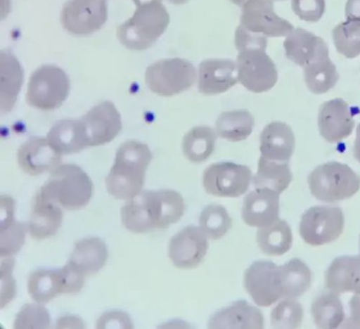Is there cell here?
I'll list each match as a JSON object with an SVG mask.
<instances>
[{"label": "cell", "instance_id": "obj_4", "mask_svg": "<svg viewBox=\"0 0 360 329\" xmlns=\"http://www.w3.org/2000/svg\"><path fill=\"white\" fill-rule=\"evenodd\" d=\"M70 211L85 207L94 195V184L84 170L74 164L59 165L39 191Z\"/></svg>", "mask_w": 360, "mask_h": 329}, {"label": "cell", "instance_id": "obj_7", "mask_svg": "<svg viewBox=\"0 0 360 329\" xmlns=\"http://www.w3.org/2000/svg\"><path fill=\"white\" fill-rule=\"evenodd\" d=\"M70 91V81L67 74L58 67L44 65L30 78L26 101L37 109L53 110L63 104Z\"/></svg>", "mask_w": 360, "mask_h": 329}, {"label": "cell", "instance_id": "obj_17", "mask_svg": "<svg viewBox=\"0 0 360 329\" xmlns=\"http://www.w3.org/2000/svg\"><path fill=\"white\" fill-rule=\"evenodd\" d=\"M236 63L226 58L204 60L198 70V89L202 94H222L238 82Z\"/></svg>", "mask_w": 360, "mask_h": 329}, {"label": "cell", "instance_id": "obj_39", "mask_svg": "<svg viewBox=\"0 0 360 329\" xmlns=\"http://www.w3.org/2000/svg\"><path fill=\"white\" fill-rule=\"evenodd\" d=\"M48 311L40 305H25L16 316L15 328H47L50 325Z\"/></svg>", "mask_w": 360, "mask_h": 329}, {"label": "cell", "instance_id": "obj_2", "mask_svg": "<svg viewBox=\"0 0 360 329\" xmlns=\"http://www.w3.org/2000/svg\"><path fill=\"white\" fill-rule=\"evenodd\" d=\"M152 160V153L146 144L137 141L123 143L106 178L108 193L119 200H131L138 195Z\"/></svg>", "mask_w": 360, "mask_h": 329}, {"label": "cell", "instance_id": "obj_16", "mask_svg": "<svg viewBox=\"0 0 360 329\" xmlns=\"http://www.w3.org/2000/svg\"><path fill=\"white\" fill-rule=\"evenodd\" d=\"M354 113L344 100L336 98L323 103L319 112V128L322 137L335 143L349 136L354 128Z\"/></svg>", "mask_w": 360, "mask_h": 329}, {"label": "cell", "instance_id": "obj_3", "mask_svg": "<svg viewBox=\"0 0 360 329\" xmlns=\"http://www.w3.org/2000/svg\"><path fill=\"white\" fill-rule=\"evenodd\" d=\"M136 6L133 16L117 27V37L126 48L144 51L152 47L164 34L170 15L162 0H133Z\"/></svg>", "mask_w": 360, "mask_h": 329}, {"label": "cell", "instance_id": "obj_6", "mask_svg": "<svg viewBox=\"0 0 360 329\" xmlns=\"http://www.w3.org/2000/svg\"><path fill=\"white\" fill-rule=\"evenodd\" d=\"M197 72L188 60L165 58L150 65L145 82L150 91L162 97H172L188 91L195 83Z\"/></svg>", "mask_w": 360, "mask_h": 329}, {"label": "cell", "instance_id": "obj_21", "mask_svg": "<svg viewBox=\"0 0 360 329\" xmlns=\"http://www.w3.org/2000/svg\"><path fill=\"white\" fill-rule=\"evenodd\" d=\"M295 138L285 123L275 122L263 129L260 136L262 157L272 161L288 162L295 151Z\"/></svg>", "mask_w": 360, "mask_h": 329}, {"label": "cell", "instance_id": "obj_44", "mask_svg": "<svg viewBox=\"0 0 360 329\" xmlns=\"http://www.w3.org/2000/svg\"><path fill=\"white\" fill-rule=\"evenodd\" d=\"M350 318L349 326L360 327V293L355 294L349 302Z\"/></svg>", "mask_w": 360, "mask_h": 329}, {"label": "cell", "instance_id": "obj_41", "mask_svg": "<svg viewBox=\"0 0 360 329\" xmlns=\"http://www.w3.org/2000/svg\"><path fill=\"white\" fill-rule=\"evenodd\" d=\"M14 259L8 257L1 264V307L10 303L15 295V282L12 277Z\"/></svg>", "mask_w": 360, "mask_h": 329}, {"label": "cell", "instance_id": "obj_28", "mask_svg": "<svg viewBox=\"0 0 360 329\" xmlns=\"http://www.w3.org/2000/svg\"><path fill=\"white\" fill-rule=\"evenodd\" d=\"M27 290L34 300L45 304L53 300L58 295L68 294V287L63 271L39 270L29 276Z\"/></svg>", "mask_w": 360, "mask_h": 329}, {"label": "cell", "instance_id": "obj_43", "mask_svg": "<svg viewBox=\"0 0 360 329\" xmlns=\"http://www.w3.org/2000/svg\"><path fill=\"white\" fill-rule=\"evenodd\" d=\"M98 328H133L131 319L122 312H110L104 314L98 321Z\"/></svg>", "mask_w": 360, "mask_h": 329}, {"label": "cell", "instance_id": "obj_42", "mask_svg": "<svg viewBox=\"0 0 360 329\" xmlns=\"http://www.w3.org/2000/svg\"><path fill=\"white\" fill-rule=\"evenodd\" d=\"M234 44L239 51L251 46L267 47V39L263 35L253 34L239 25L235 32Z\"/></svg>", "mask_w": 360, "mask_h": 329}, {"label": "cell", "instance_id": "obj_37", "mask_svg": "<svg viewBox=\"0 0 360 329\" xmlns=\"http://www.w3.org/2000/svg\"><path fill=\"white\" fill-rule=\"evenodd\" d=\"M338 51L347 58L360 55V19H347L337 25L333 32Z\"/></svg>", "mask_w": 360, "mask_h": 329}, {"label": "cell", "instance_id": "obj_32", "mask_svg": "<svg viewBox=\"0 0 360 329\" xmlns=\"http://www.w3.org/2000/svg\"><path fill=\"white\" fill-rule=\"evenodd\" d=\"M304 69L307 86L316 95L328 92L340 78L337 67L330 59L329 54L319 57Z\"/></svg>", "mask_w": 360, "mask_h": 329}, {"label": "cell", "instance_id": "obj_29", "mask_svg": "<svg viewBox=\"0 0 360 329\" xmlns=\"http://www.w3.org/2000/svg\"><path fill=\"white\" fill-rule=\"evenodd\" d=\"M255 118L247 110H235L221 113L216 122L218 135L231 142L246 140L253 131Z\"/></svg>", "mask_w": 360, "mask_h": 329}, {"label": "cell", "instance_id": "obj_20", "mask_svg": "<svg viewBox=\"0 0 360 329\" xmlns=\"http://www.w3.org/2000/svg\"><path fill=\"white\" fill-rule=\"evenodd\" d=\"M283 46L286 56L302 67L322 56L329 54L328 48L323 39L302 27L294 29L286 37Z\"/></svg>", "mask_w": 360, "mask_h": 329}, {"label": "cell", "instance_id": "obj_49", "mask_svg": "<svg viewBox=\"0 0 360 329\" xmlns=\"http://www.w3.org/2000/svg\"><path fill=\"white\" fill-rule=\"evenodd\" d=\"M359 250H360V235H359Z\"/></svg>", "mask_w": 360, "mask_h": 329}, {"label": "cell", "instance_id": "obj_22", "mask_svg": "<svg viewBox=\"0 0 360 329\" xmlns=\"http://www.w3.org/2000/svg\"><path fill=\"white\" fill-rule=\"evenodd\" d=\"M63 214L56 202L38 193L34 198L28 228L37 240L54 236L62 226Z\"/></svg>", "mask_w": 360, "mask_h": 329}, {"label": "cell", "instance_id": "obj_36", "mask_svg": "<svg viewBox=\"0 0 360 329\" xmlns=\"http://www.w3.org/2000/svg\"><path fill=\"white\" fill-rule=\"evenodd\" d=\"M233 221L226 209L220 205H209L200 217V228L212 240H219L231 228Z\"/></svg>", "mask_w": 360, "mask_h": 329}, {"label": "cell", "instance_id": "obj_33", "mask_svg": "<svg viewBox=\"0 0 360 329\" xmlns=\"http://www.w3.org/2000/svg\"><path fill=\"white\" fill-rule=\"evenodd\" d=\"M217 134L206 126L196 127L188 132L183 139V151L193 163L200 164L211 157L216 147Z\"/></svg>", "mask_w": 360, "mask_h": 329}, {"label": "cell", "instance_id": "obj_34", "mask_svg": "<svg viewBox=\"0 0 360 329\" xmlns=\"http://www.w3.org/2000/svg\"><path fill=\"white\" fill-rule=\"evenodd\" d=\"M311 314L319 328H336L344 321L345 314L338 294L330 292L319 295L311 305Z\"/></svg>", "mask_w": 360, "mask_h": 329}, {"label": "cell", "instance_id": "obj_35", "mask_svg": "<svg viewBox=\"0 0 360 329\" xmlns=\"http://www.w3.org/2000/svg\"><path fill=\"white\" fill-rule=\"evenodd\" d=\"M281 267L285 280V299H294L303 295L311 284L312 274L309 267L296 258L281 265Z\"/></svg>", "mask_w": 360, "mask_h": 329}, {"label": "cell", "instance_id": "obj_25", "mask_svg": "<svg viewBox=\"0 0 360 329\" xmlns=\"http://www.w3.org/2000/svg\"><path fill=\"white\" fill-rule=\"evenodd\" d=\"M212 328H263L260 310L247 302L239 301L214 315L209 321Z\"/></svg>", "mask_w": 360, "mask_h": 329}, {"label": "cell", "instance_id": "obj_45", "mask_svg": "<svg viewBox=\"0 0 360 329\" xmlns=\"http://www.w3.org/2000/svg\"><path fill=\"white\" fill-rule=\"evenodd\" d=\"M345 15L347 19H360V0H347Z\"/></svg>", "mask_w": 360, "mask_h": 329}, {"label": "cell", "instance_id": "obj_47", "mask_svg": "<svg viewBox=\"0 0 360 329\" xmlns=\"http://www.w3.org/2000/svg\"><path fill=\"white\" fill-rule=\"evenodd\" d=\"M230 1L235 6L243 8L249 0H230Z\"/></svg>", "mask_w": 360, "mask_h": 329}, {"label": "cell", "instance_id": "obj_38", "mask_svg": "<svg viewBox=\"0 0 360 329\" xmlns=\"http://www.w3.org/2000/svg\"><path fill=\"white\" fill-rule=\"evenodd\" d=\"M304 317L302 306L294 299H285L271 313V325L275 328H297Z\"/></svg>", "mask_w": 360, "mask_h": 329}, {"label": "cell", "instance_id": "obj_10", "mask_svg": "<svg viewBox=\"0 0 360 329\" xmlns=\"http://www.w3.org/2000/svg\"><path fill=\"white\" fill-rule=\"evenodd\" d=\"M245 286L257 306L271 307L285 298L281 266L269 261L254 262L245 272Z\"/></svg>", "mask_w": 360, "mask_h": 329}, {"label": "cell", "instance_id": "obj_46", "mask_svg": "<svg viewBox=\"0 0 360 329\" xmlns=\"http://www.w3.org/2000/svg\"><path fill=\"white\" fill-rule=\"evenodd\" d=\"M354 157L360 162V124L356 129V136L354 142Z\"/></svg>", "mask_w": 360, "mask_h": 329}, {"label": "cell", "instance_id": "obj_8", "mask_svg": "<svg viewBox=\"0 0 360 329\" xmlns=\"http://www.w3.org/2000/svg\"><path fill=\"white\" fill-rule=\"evenodd\" d=\"M75 129L82 149L102 146L112 141L122 131L121 115L113 103L105 101L75 120Z\"/></svg>", "mask_w": 360, "mask_h": 329}, {"label": "cell", "instance_id": "obj_18", "mask_svg": "<svg viewBox=\"0 0 360 329\" xmlns=\"http://www.w3.org/2000/svg\"><path fill=\"white\" fill-rule=\"evenodd\" d=\"M280 194L269 188H256L245 198L243 219L252 227L264 228L279 219Z\"/></svg>", "mask_w": 360, "mask_h": 329}, {"label": "cell", "instance_id": "obj_11", "mask_svg": "<svg viewBox=\"0 0 360 329\" xmlns=\"http://www.w3.org/2000/svg\"><path fill=\"white\" fill-rule=\"evenodd\" d=\"M345 228L342 209L336 206H314L303 215L300 233L311 246L331 243L341 236Z\"/></svg>", "mask_w": 360, "mask_h": 329}, {"label": "cell", "instance_id": "obj_48", "mask_svg": "<svg viewBox=\"0 0 360 329\" xmlns=\"http://www.w3.org/2000/svg\"><path fill=\"white\" fill-rule=\"evenodd\" d=\"M167 1L176 6H182L189 3L191 0H167Z\"/></svg>", "mask_w": 360, "mask_h": 329}, {"label": "cell", "instance_id": "obj_26", "mask_svg": "<svg viewBox=\"0 0 360 329\" xmlns=\"http://www.w3.org/2000/svg\"><path fill=\"white\" fill-rule=\"evenodd\" d=\"M15 202L8 196L1 198V237L0 253L1 257L16 254L24 245L26 228L14 219Z\"/></svg>", "mask_w": 360, "mask_h": 329}, {"label": "cell", "instance_id": "obj_40", "mask_svg": "<svg viewBox=\"0 0 360 329\" xmlns=\"http://www.w3.org/2000/svg\"><path fill=\"white\" fill-rule=\"evenodd\" d=\"M293 13L302 20L317 22L326 11V0H292Z\"/></svg>", "mask_w": 360, "mask_h": 329}, {"label": "cell", "instance_id": "obj_27", "mask_svg": "<svg viewBox=\"0 0 360 329\" xmlns=\"http://www.w3.org/2000/svg\"><path fill=\"white\" fill-rule=\"evenodd\" d=\"M1 112H11L17 101L23 82V71L16 57L10 51L1 52Z\"/></svg>", "mask_w": 360, "mask_h": 329}, {"label": "cell", "instance_id": "obj_13", "mask_svg": "<svg viewBox=\"0 0 360 329\" xmlns=\"http://www.w3.org/2000/svg\"><path fill=\"white\" fill-rule=\"evenodd\" d=\"M108 20L105 0H69L64 6L61 21L65 30L75 36L93 34Z\"/></svg>", "mask_w": 360, "mask_h": 329}, {"label": "cell", "instance_id": "obj_14", "mask_svg": "<svg viewBox=\"0 0 360 329\" xmlns=\"http://www.w3.org/2000/svg\"><path fill=\"white\" fill-rule=\"evenodd\" d=\"M240 25L266 38L285 37L295 29L289 21L276 13L273 0H249L242 8Z\"/></svg>", "mask_w": 360, "mask_h": 329}, {"label": "cell", "instance_id": "obj_23", "mask_svg": "<svg viewBox=\"0 0 360 329\" xmlns=\"http://www.w3.org/2000/svg\"><path fill=\"white\" fill-rule=\"evenodd\" d=\"M325 285L338 295L360 293V255L336 258L326 273Z\"/></svg>", "mask_w": 360, "mask_h": 329}, {"label": "cell", "instance_id": "obj_31", "mask_svg": "<svg viewBox=\"0 0 360 329\" xmlns=\"http://www.w3.org/2000/svg\"><path fill=\"white\" fill-rule=\"evenodd\" d=\"M292 178L288 162L269 160L261 156L253 183L256 188H269L281 194L289 187Z\"/></svg>", "mask_w": 360, "mask_h": 329}, {"label": "cell", "instance_id": "obj_5", "mask_svg": "<svg viewBox=\"0 0 360 329\" xmlns=\"http://www.w3.org/2000/svg\"><path fill=\"white\" fill-rule=\"evenodd\" d=\"M308 183L312 195L326 202L349 199L360 189V176L348 165L337 162L318 166Z\"/></svg>", "mask_w": 360, "mask_h": 329}, {"label": "cell", "instance_id": "obj_15", "mask_svg": "<svg viewBox=\"0 0 360 329\" xmlns=\"http://www.w3.org/2000/svg\"><path fill=\"white\" fill-rule=\"evenodd\" d=\"M207 250L206 235L200 228L190 226L172 238L169 245V257L176 268L190 270L202 262Z\"/></svg>", "mask_w": 360, "mask_h": 329}, {"label": "cell", "instance_id": "obj_24", "mask_svg": "<svg viewBox=\"0 0 360 329\" xmlns=\"http://www.w3.org/2000/svg\"><path fill=\"white\" fill-rule=\"evenodd\" d=\"M108 257L105 243L100 238L90 237L76 244L68 262L86 278L98 273L105 266Z\"/></svg>", "mask_w": 360, "mask_h": 329}, {"label": "cell", "instance_id": "obj_30", "mask_svg": "<svg viewBox=\"0 0 360 329\" xmlns=\"http://www.w3.org/2000/svg\"><path fill=\"white\" fill-rule=\"evenodd\" d=\"M257 242L264 254L271 257L282 256L292 247L291 228L285 221L278 219L274 224L258 230Z\"/></svg>", "mask_w": 360, "mask_h": 329}, {"label": "cell", "instance_id": "obj_1", "mask_svg": "<svg viewBox=\"0 0 360 329\" xmlns=\"http://www.w3.org/2000/svg\"><path fill=\"white\" fill-rule=\"evenodd\" d=\"M185 211L184 199L178 192L146 191L122 207V219L130 231L144 233L167 229L182 219Z\"/></svg>", "mask_w": 360, "mask_h": 329}, {"label": "cell", "instance_id": "obj_12", "mask_svg": "<svg viewBox=\"0 0 360 329\" xmlns=\"http://www.w3.org/2000/svg\"><path fill=\"white\" fill-rule=\"evenodd\" d=\"M252 171L245 165L219 162L204 171L202 183L205 191L220 198H238L249 189Z\"/></svg>", "mask_w": 360, "mask_h": 329}, {"label": "cell", "instance_id": "obj_9", "mask_svg": "<svg viewBox=\"0 0 360 329\" xmlns=\"http://www.w3.org/2000/svg\"><path fill=\"white\" fill-rule=\"evenodd\" d=\"M266 49L264 46H251L239 51L237 56L238 80L255 93L270 91L278 79L276 66Z\"/></svg>", "mask_w": 360, "mask_h": 329}, {"label": "cell", "instance_id": "obj_19", "mask_svg": "<svg viewBox=\"0 0 360 329\" xmlns=\"http://www.w3.org/2000/svg\"><path fill=\"white\" fill-rule=\"evenodd\" d=\"M47 138H34L24 143L19 148L18 161L22 170L32 176L52 171L62 161Z\"/></svg>", "mask_w": 360, "mask_h": 329}]
</instances>
